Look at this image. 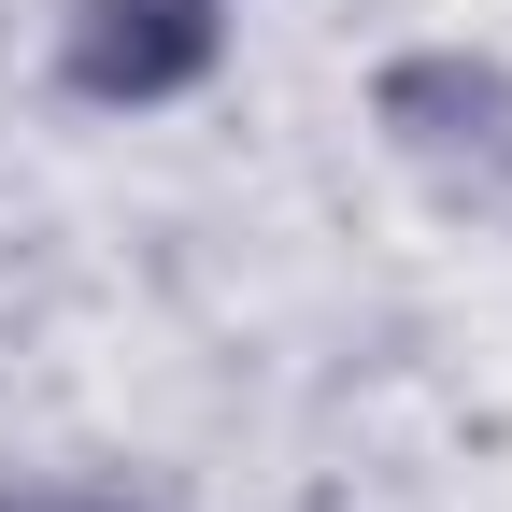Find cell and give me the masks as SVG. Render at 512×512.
Segmentation results:
<instances>
[{"mask_svg": "<svg viewBox=\"0 0 512 512\" xmlns=\"http://www.w3.org/2000/svg\"><path fill=\"white\" fill-rule=\"evenodd\" d=\"M384 143H399L427 185H456V200L512 214V72L498 57H456V43H427V57H384Z\"/></svg>", "mask_w": 512, "mask_h": 512, "instance_id": "1", "label": "cell"}, {"mask_svg": "<svg viewBox=\"0 0 512 512\" xmlns=\"http://www.w3.org/2000/svg\"><path fill=\"white\" fill-rule=\"evenodd\" d=\"M214 57H228V0H72L57 15V86L100 114H157L214 86Z\"/></svg>", "mask_w": 512, "mask_h": 512, "instance_id": "2", "label": "cell"}]
</instances>
